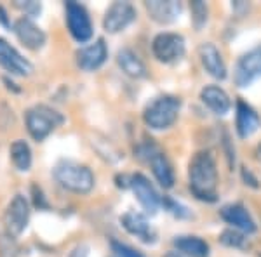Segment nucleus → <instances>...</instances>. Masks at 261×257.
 <instances>
[{"mask_svg":"<svg viewBox=\"0 0 261 257\" xmlns=\"http://www.w3.org/2000/svg\"><path fill=\"white\" fill-rule=\"evenodd\" d=\"M218 167L216 160L209 151H199L195 153L188 163V186L192 195L200 202L218 200Z\"/></svg>","mask_w":261,"mask_h":257,"instance_id":"1","label":"nucleus"},{"mask_svg":"<svg viewBox=\"0 0 261 257\" xmlns=\"http://www.w3.org/2000/svg\"><path fill=\"white\" fill-rule=\"evenodd\" d=\"M181 111V99L178 96L164 94L155 98L143 111V120L146 127L153 130L169 129L179 117Z\"/></svg>","mask_w":261,"mask_h":257,"instance_id":"2","label":"nucleus"},{"mask_svg":"<svg viewBox=\"0 0 261 257\" xmlns=\"http://www.w3.org/2000/svg\"><path fill=\"white\" fill-rule=\"evenodd\" d=\"M54 179L65 189L79 195H86L94 188V174L87 165L77 162H60L54 167Z\"/></svg>","mask_w":261,"mask_h":257,"instance_id":"3","label":"nucleus"},{"mask_svg":"<svg viewBox=\"0 0 261 257\" xmlns=\"http://www.w3.org/2000/svg\"><path fill=\"white\" fill-rule=\"evenodd\" d=\"M24 119H27L28 132L35 141H44L53 130H56L65 122V117L60 111L45 104H37L30 108Z\"/></svg>","mask_w":261,"mask_h":257,"instance_id":"4","label":"nucleus"},{"mask_svg":"<svg viewBox=\"0 0 261 257\" xmlns=\"http://www.w3.org/2000/svg\"><path fill=\"white\" fill-rule=\"evenodd\" d=\"M151 52H153L155 60L171 65V63L179 61L187 52V44H185L183 35L172 32L159 33L151 42Z\"/></svg>","mask_w":261,"mask_h":257,"instance_id":"5","label":"nucleus"},{"mask_svg":"<svg viewBox=\"0 0 261 257\" xmlns=\"http://www.w3.org/2000/svg\"><path fill=\"white\" fill-rule=\"evenodd\" d=\"M261 77V44L247 50L239 58L233 70V82L237 87H249L256 78Z\"/></svg>","mask_w":261,"mask_h":257,"instance_id":"6","label":"nucleus"},{"mask_svg":"<svg viewBox=\"0 0 261 257\" xmlns=\"http://www.w3.org/2000/svg\"><path fill=\"white\" fill-rule=\"evenodd\" d=\"M28 221H30V204L23 195H16L4 212V226L7 235L12 238L19 237L27 230Z\"/></svg>","mask_w":261,"mask_h":257,"instance_id":"7","label":"nucleus"},{"mask_svg":"<svg viewBox=\"0 0 261 257\" xmlns=\"http://www.w3.org/2000/svg\"><path fill=\"white\" fill-rule=\"evenodd\" d=\"M66 26L77 42H89L92 37V21L86 7L77 2H66Z\"/></svg>","mask_w":261,"mask_h":257,"instance_id":"8","label":"nucleus"},{"mask_svg":"<svg viewBox=\"0 0 261 257\" xmlns=\"http://www.w3.org/2000/svg\"><path fill=\"white\" fill-rule=\"evenodd\" d=\"M130 189H133V193L136 195L143 210H145L148 216H155L159 207L162 205V198L159 196L153 184H151L143 174H134V176H130Z\"/></svg>","mask_w":261,"mask_h":257,"instance_id":"9","label":"nucleus"},{"mask_svg":"<svg viewBox=\"0 0 261 257\" xmlns=\"http://www.w3.org/2000/svg\"><path fill=\"white\" fill-rule=\"evenodd\" d=\"M136 19V9L129 2H113L105 12L103 28L108 33H119Z\"/></svg>","mask_w":261,"mask_h":257,"instance_id":"10","label":"nucleus"},{"mask_svg":"<svg viewBox=\"0 0 261 257\" xmlns=\"http://www.w3.org/2000/svg\"><path fill=\"white\" fill-rule=\"evenodd\" d=\"M0 66L12 75L30 77L33 73V65L16 50L7 40L0 39Z\"/></svg>","mask_w":261,"mask_h":257,"instance_id":"11","label":"nucleus"},{"mask_svg":"<svg viewBox=\"0 0 261 257\" xmlns=\"http://www.w3.org/2000/svg\"><path fill=\"white\" fill-rule=\"evenodd\" d=\"M220 216L226 224H230L233 230H239L246 235H251L258 230L254 219L249 214V210L244 207L242 204H228L221 207Z\"/></svg>","mask_w":261,"mask_h":257,"instance_id":"12","label":"nucleus"},{"mask_svg":"<svg viewBox=\"0 0 261 257\" xmlns=\"http://www.w3.org/2000/svg\"><path fill=\"white\" fill-rule=\"evenodd\" d=\"M77 65L84 71H96L105 65L108 58V47L103 39H98L92 44L77 50Z\"/></svg>","mask_w":261,"mask_h":257,"instance_id":"13","label":"nucleus"},{"mask_svg":"<svg viewBox=\"0 0 261 257\" xmlns=\"http://www.w3.org/2000/svg\"><path fill=\"white\" fill-rule=\"evenodd\" d=\"M261 119L256 113V109L247 104L246 101L239 99L237 106H235V130H237L239 137L247 139L251 137L256 130L259 129Z\"/></svg>","mask_w":261,"mask_h":257,"instance_id":"14","label":"nucleus"},{"mask_svg":"<svg viewBox=\"0 0 261 257\" xmlns=\"http://www.w3.org/2000/svg\"><path fill=\"white\" fill-rule=\"evenodd\" d=\"M14 33L18 40L30 50H39L45 44V33L40 26H37L30 18H19L14 23Z\"/></svg>","mask_w":261,"mask_h":257,"instance_id":"15","label":"nucleus"},{"mask_svg":"<svg viewBox=\"0 0 261 257\" xmlns=\"http://www.w3.org/2000/svg\"><path fill=\"white\" fill-rule=\"evenodd\" d=\"M199 60L204 66V70L207 71L211 77L218 80L226 78V65L223 61V56L220 49L213 44V42H204L199 45Z\"/></svg>","mask_w":261,"mask_h":257,"instance_id":"16","label":"nucleus"},{"mask_svg":"<svg viewBox=\"0 0 261 257\" xmlns=\"http://www.w3.org/2000/svg\"><path fill=\"white\" fill-rule=\"evenodd\" d=\"M120 224L127 233L138 237L145 243H155V240H157V233H155L153 227L150 226L148 219L140 212H134V210L125 212L124 216L120 217Z\"/></svg>","mask_w":261,"mask_h":257,"instance_id":"17","label":"nucleus"},{"mask_svg":"<svg viewBox=\"0 0 261 257\" xmlns=\"http://www.w3.org/2000/svg\"><path fill=\"white\" fill-rule=\"evenodd\" d=\"M145 7L150 18L159 24L174 23L181 12L179 2H174V0H150V2H145Z\"/></svg>","mask_w":261,"mask_h":257,"instance_id":"18","label":"nucleus"},{"mask_svg":"<svg viewBox=\"0 0 261 257\" xmlns=\"http://www.w3.org/2000/svg\"><path fill=\"white\" fill-rule=\"evenodd\" d=\"M200 101L205 104L214 115H226L231 108V99L221 87L218 85H205L200 91Z\"/></svg>","mask_w":261,"mask_h":257,"instance_id":"19","label":"nucleus"},{"mask_svg":"<svg viewBox=\"0 0 261 257\" xmlns=\"http://www.w3.org/2000/svg\"><path fill=\"white\" fill-rule=\"evenodd\" d=\"M148 163H150V168H151V172H153L155 179L159 181V184H161L162 188L169 189L174 186V181H176L174 168H172V163L169 162V158L166 157V153L157 150L151 155Z\"/></svg>","mask_w":261,"mask_h":257,"instance_id":"20","label":"nucleus"},{"mask_svg":"<svg viewBox=\"0 0 261 257\" xmlns=\"http://www.w3.org/2000/svg\"><path fill=\"white\" fill-rule=\"evenodd\" d=\"M117 65L130 78H145L148 75L145 63L133 49H120L117 52Z\"/></svg>","mask_w":261,"mask_h":257,"instance_id":"21","label":"nucleus"},{"mask_svg":"<svg viewBox=\"0 0 261 257\" xmlns=\"http://www.w3.org/2000/svg\"><path fill=\"white\" fill-rule=\"evenodd\" d=\"M174 247L188 257H209V243L200 237H192V235L176 237Z\"/></svg>","mask_w":261,"mask_h":257,"instance_id":"22","label":"nucleus"},{"mask_svg":"<svg viewBox=\"0 0 261 257\" xmlns=\"http://www.w3.org/2000/svg\"><path fill=\"white\" fill-rule=\"evenodd\" d=\"M11 160L14 167L21 172L30 170L32 167V150L27 141L18 139L11 145Z\"/></svg>","mask_w":261,"mask_h":257,"instance_id":"23","label":"nucleus"},{"mask_svg":"<svg viewBox=\"0 0 261 257\" xmlns=\"http://www.w3.org/2000/svg\"><path fill=\"white\" fill-rule=\"evenodd\" d=\"M220 242L225 247H230V248H246L247 235L239 230H233V227H228V230H225L220 235Z\"/></svg>","mask_w":261,"mask_h":257,"instance_id":"24","label":"nucleus"},{"mask_svg":"<svg viewBox=\"0 0 261 257\" xmlns=\"http://www.w3.org/2000/svg\"><path fill=\"white\" fill-rule=\"evenodd\" d=\"M190 9H192V24L195 26V30H202V26L207 23V14H209L207 4L197 0V2L190 4Z\"/></svg>","mask_w":261,"mask_h":257,"instance_id":"25","label":"nucleus"},{"mask_svg":"<svg viewBox=\"0 0 261 257\" xmlns=\"http://www.w3.org/2000/svg\"><path fill=\"white\" fill-rule=\"evenodd\" d=\"M112 250L115 252L117 257H145L140 250L125 245L122 242H117V240H112Z\"/></svg>","mask_w":261,"mask_h":257,"instance_id":"26","label":"nucleus"},{"mask_svg":"<svg viewBox=\"0 0 261 257\" xmlns=\"http://www.w3.org/2000/svg\"><path fill=\"white\" fill-rule=\"evenodd\" d=\"M162 205L167 210H169L172 216H176V217H188V216H190V212H188L185 205L178 204V202L172 200V198H169V196H164L162 198Z\"/></svg>","mask_w":261,"mask_h":257,"instance_id":"27","label":"nucleus"},{"mask_svg":"<svg viewBox=\"0 0 261 257\" xmlns=\"http://www.w3.org/2000/svg\"><path fill=\"white\" fill-rule=\"evenodd\" d=\"M14 7H18L19 11H23L24 14H28V16L39 14L40 9H42L40 4H39V2H33V0H27V2H23V0H16V2H14Z\"/></svg>","mask_w":261,"mask_h":257,"instance_id":"28","label":"nucleus"},{"mask_svg":"<svg viewBox=\"0 0 261 257\" xmlns=\"http://www.w3.org/2000/svg\"><path fill=\"white\" fill-rule=\"evenodd\" d=\"M242 179H244V184H246V186H251V188H254V189L259 188L258 179H256V176L251 172L249 167H242Z\"/></svg>","mask_w":261,"mask_h":257,"instance_id":"29","label":"nucleus"},{"mask_svg":"<svg viewBox=\"0 0 261 257\" xmlns=\"http://www.w3.org/2000/svg\"><path fill=\"white\" fill-rule=\"evenodd\" d=\"M32 193H33V202H35V207L39 209H47L49 204L45 202L44 195H42V189L39 186H32Z\"/></svg>","mask_w":261,"mask_h":257,"instance_id":"30","label":"nucleus"},{"mask_svg":"<svg viewBox=\"0 0 261 257\" xmlns=\"http://www.w3.org/2000/svg\"><path fill=\"white\" fill-rule=\"evenodd\" d=\"M68 257H89V247L84 245V243H81V245L71 248V252L68 254Z\"/></svg>","mask_w":261,"mask_h":257,"instance_id":"31","label":"nucleus"},{"mask_svg":"<svg viewBox=\"0 0 261 257\" xmlns=\"http://www.w3.org/2000/svg\"><path fill=\"white\" fill-rule=\"evenodd\" d=\"M0 23L4 24V26H9V21H7V18H6V11L0 7Z\"/></svg>","mask_w":261,"mask_h":257,"instance_id":"32","label":"nucleus"},{"mask_svg":"<svg viewBox=\"0 0 261 257\" xmlns=\"http://www.w3.org/2000/svg\"><path fill=\"white\" fill-rule=\"evenodd\" d=\"M164 257H183V255L178 254V252H167V254L164 255Z\"/></svg>","mask_w":261,"mask_h":257,"instance_id":"33","label":"nucleus"},{"mask_svg":"<svg viewBox=\"0 0 261 257\" xmlns=\"http://www.w3.org/2000/svg\"><path fill=\"white\" fill-rule=\"evenodd\" d=\"M258 158L261 160V146H259V150H258Z\"/></svg>","mask_w":261,"mask_h":257,"instance_id":"34","label":"nucleus"}]
</instances>
